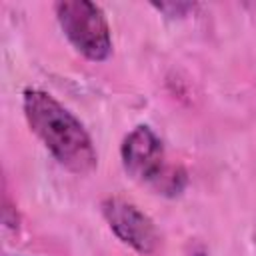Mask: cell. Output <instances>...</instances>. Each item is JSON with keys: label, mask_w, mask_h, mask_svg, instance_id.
<instances>
[{"label": "cell", "mask_w": 256, "mask_h": 256, "mask_svg": "<svg viewBox=\"0 0 256 256\" xmlns=\"http://www.w3.org/2000/svg\"><path fill=\"white\" fill-rule=\"evenodd\" d=\"M152 6L168 18H182L196 8L194 2H154Z\"/></svg>", "instance_id": "5"}, {"label": "cell", "mask_w": 256, "mask_h": 256, "mask_svg": "<svg viewBox=\"0 0 256 256\" xmlns=\"http://www.w3.org/2000/svg\"><path fill=\"white\" fill-rule=\"evenodd\" d=\"M100 210L116 238L140 256H152L160 248V232L154 220L134 202L120 196H108L102 200Z\"/></svg>", "instance_id": "4"}, {"label": "cell", "mask_w": 256, "mask_h": 256, "mask_svg": "<svg viewBox=\"0 0 256 256\" xmlns=\"http://www.w3.org/2000/svg\"><path fill=\"white\" fill-rule=\"evenodd\" d=\"M120 158L128 176L160 196L174 198L188 184L186 170L180 164L168 162L160 136L146 124H138L124 136Z\"/></svg>", "instance_id": "2"}, {"label": "cell", "mask_w": 256, "mask_h": 256, "mask_svg": "<svg viewBox=\"0 0 256 256\" xmlns=\"http://www.w3.org/2000/svg\"><path fill=\"white\" fill-rule=\"evenodd\" d=\"M56 20L74 46L90 62H104L112 54V34L104 10L90 0H62L54 4Z\"/></svg>", "instance_id": "3"}, {"label": "cell", "mask_w": 256, "mask_h": 256, "mask_svg": "<svg viewBox=\"0 0 256 256\" xmlns=\"http://www.w3.org/2000/svg\"><path fill=\"white\" fill-rule=\"evenodd\" d=\"M22 110L30 130L52 158L72 174H88L98 164V154L84 124L52 94L26 88Z\"/></svg>", "instance_id": "1"}]
</instances>
